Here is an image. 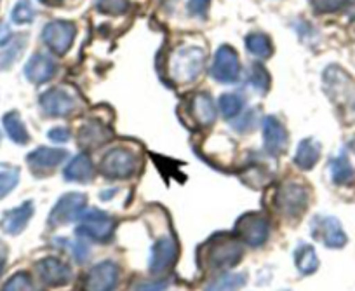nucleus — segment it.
I'll use <instances>...</instances> for the list:
<instances>
[{"label":"nucleus","mask_w":355,"mask_h":291,"mask_svg":"<svg viewBox=\"0 0 355 291\" xmlns=\"http://www.w3.org/2000/svg\"><path fill=\"white\" fill-rule=\"evenodd\" d=\"M84 241L85 239L80 238L73 246H71V253H73L75 260H77L78 263H84L85 260L89 258V246L85 244Z\"/></svg>","instance_id":"obj_40"},{"label":"nucleus","mask_w":355,"mask_h":291,"mask_svg":"<svg viewBox=\"0 0 355 291\" xmlns=\"http://www.w3.org/2000/svg\"><path fill=\"white\" fill-rule=\"evenodd\" d=\"M263 147L272 157L284 156L289 147V133L286 126L274 115H266L261 122Z\"/></svg>","instance_id":"obj_12"},{"label":"nucleus","mask_w":355,"mask_h":291,"mask_svg":"<svg viewBox=\"0 0 355 291\" xmlns=\"http://www.w3.org/2000/svg\"><path fill=\"white\" fill-rule=\"evenodd\" d=\"M112 138H114L112 129L98 121L85 122L80 128V131H78V145L87 150L98 149V147L105 145Z\"/></svg>","instance_id":"obj_20"},{"label":"nucleus","mask_w":355,"mask_h":291,"mask_svg":"<svg viewBox=\"0 0 355 291\" xmlns=\"http://www.w3.org/2000/svg\"><path fill=\"white\" fill-rule=\"evenodd\" d=\"M167 281H141L135 286V291H166Z\"/></svg>","instance_id":"obj_38"},{"label":"nucleus","mask_w":355,"mask_h":291,"mask_svg":"<svg viewBox=\"0 0 355 291\" xmlns=\"http://www.w3.org/2000/svg\"><path fill=\"white\" fill-rule=\"evenodd\" d=\"M115 228H117L115 218L108 215L107 211L94 208V210L84 211V215L78 218L77 235L103 244V242L112 241Z\"/></svg>","instance_id":"obj_4"},{"label":"nucleus","mask_w":355,"mask_h":291,"mask_svg":"<svg viewBox=\"0 0 355 291\" xmlns=\"http://www.w3.org/2000/svg\"><path fill=\"white\" fill-rule=\"evenodd\" d=\"M9 44H11V46H9L8 53H4L0 56V68H9L15 63L16 58L19 56V53H21L23 47H25V39H23V37H18V39L12 40V42L9 40Z\"/></svg>","instance_id":"obj_35"},{"label":"nucleus","mask_w":355,"mask_h":291,"mask_svg":"<svg viewBox=\"0 0 355 291\" xmlns=\"http://www.w3.org/2000/svg\"><path fill=\"white\" fill-rule=\"evenodd\" d=\"M0 142H2V135H0Z\"/></svg>","instance_id":"obj_43"},{"label":"nucleus","mask_w":355,"mask_h":291,"mask_svg":"<svg viewBox=\"0 0 355 291\" xmlns=\"http://www.w3.org/2000/svg\"><path fill=\"white\" fill-rule=\"evenodd\" d=\"M178 255H180V248L173 235H166L153 242L152 249H150V260H148V270L152 276H162V274L169 272L176 263Z\"/></svg>","instance_id":"obj_11"},{"label":"nucleus","mask_w":355,"mask_h":291,"mask_svg":"<svg viewBox=\"0 0 355 291\" xmlns=\"http://www.w3.org/2000/svg\"><path fill=\"white\" fill-rule=\"evenodd\" d=\"M71 133L68 128H63V126H58V128H53L49 133H47V138L54 143H67L70 140Z\"/></svg>","instance_id":"obj_39"},{"label":"nucleus","mask_w":355,"mask_h":291,"mask_svg":"<svg viewBox=\"0 0 355 291\" xmlns=\"http://www.w3.org/2000/svg\"><path fill=\"white\" fill-rule=\"evenodd\" d=\"M295 263L298 272L303 274V276H310V274L315 272L319 269V258H317L313 246L306 244V242L300 244L295 249Z\"/></svg>","instance_id":"obj_24"},{"label":"nucleus","mask_w":355,"mask_h":291,"mask_svg":"<svg viewBox=\"0 0 355 291\" xmlns=\"http://www.w3.org/2000/svg\"><path fill=\"white\" fill-rule=\"evenodd\" d=\"M25 77L32 84H46L56 75L58 63L53 56L44 53H35L25 65Z\"/></svg>","instance_id":"obj_17"},{"label":"nucleus","mask_w":355,"mask_h":291,"mask_svg":"<svg viewBox=\"0 0 355 291\" xmlns=\"http://www.w3.org/2000/svg\"><path fill=\"white\" fill-rule=\"evenodd\" d=\"M211 0H189L187 11L196 18H206L207 11H209Z\"/></svg>","instance_id":"obj_37"},{"label":"nucleus","mask_w":355,"mask_h":291,"mask_svg":"<svg viewBox=\"0 0 355 291\" xmlns=\"http://www.w3.org/2000/svg\"><path fill=\"white\" fill-rule=\"evenodd\" d=\"M68 157L67 150L51 149V147H39L26 156V164L37 176L51 174L64 159Z\"/></svg>","instance_id":"obj_16"},{"label":"nucleus","mask_w":355,"mask_h":291,"mask_svg":"<svg viewBox=\"0 0 355 291\" xmlns=\"http://www.w3.org/2000/svg\"><path fill=\"white\" fill-rule=\"evenodd\" d=\"M6 262H8V246L4 242H0V274L4 272Z\"/></svg>","instance_id":"obj_41"},{"label":"nucleus","mask_w":355,"mask_h":291,"mask_svg":"<svg viewBox=\"0 0 355 291\" xmlns=\"http://www.w3.org/2000/svg\"><path fill=\"white\" fill-rule=\"evenodd\" d=\"M244 256V242L235 234H216L199 249V265L211 270L235 267Z\"/></svg>","instance_id":"obj_1"},{"label":"nucleus","mask_w":355,"mask_h":291,"mask_svg":"<svg viewBox=\"0 0 355 291\" xmlns=\"http://www.w3.org/2000/svg\"><path fill=\"white\" fill-rule=\"evenodd\" d=\"M75 37H77V26L67 19L49 22L42 30L44 44L58 56H63L70 51V47L75 42Z\"/></svg>","instance_id":"obj_9"},{"label":"nucleus","mask_w":355,"mask_h":291,"mask_svg":"<svg viewBox=\"0 0 355 291\" xmlns=\"http://www.w3.org/2000/svg\"><path fill=\"white\" fill-rule=\"evenodd\" d=\"M312 235L324 246L340 249L347 244V234L341 227L340 220L327 215H319L312 220Z\"/></svg>","instance_id":"obj_14"},{"label":"nucleus","mask_w":355,"mask_h":291,"mask_svg":"<svg viewBox=\"0 0 355 291\" xmlns=\"http://www.w3.org/2000/svg\"><path fill=\"white\" fill-rule=\"evenodd\" d=\"M96 9L108 16H121L128 11L129 0H94Z\"/></svg>","instance_id":"obj_33"},{"label":"nucleus","mask_w":355,"mask_h":291,"mask_svg":"<svg viewBox=\"0 0 355 291\" xmlns=\"http://www.w3.org/2000/svg\"><path fill=\"white\" fill-rule=\"evenodd\" d=\"M35 19V9H33L30 0H18L16 6L12 8L11 22L15 25H28Z\"/></svg>","instance_id":"obj_31"},{"label":"nucleus","mask_w":355,"mask_h":291,"mask_svg":"<svg viewBox=\"0 0 355 291\" xmlns=\"http://www.w3.org/2000/svg\"><path fill=\"white\" fill-rule=\"evenodd\" d=\"M329 173L331 180L336 185H348L350 181H354L355 178V169L350 164L348 157L345 153H340L338 157H334L329 163Z\"/></svg>","instance_id":"obj_26"},{"label":"nucleus","mask_w":355,"mask_h":291,"mask_svg":"<svg viewBox=\"0 0 355 291\" xmlns=\"http://www.w3.org/2000/svg\"><path fill=\"white\" fill-rule=\"evenodd\" d=\"M234 234L244 244L259 248L270 238V222L261 213H245L235 224Z\"/></svg>","instance_id":"obj_6"},{"label":"nucleus","mask_w":355,"mask_h":291,"mask_svg":"<svg viewBox=\"0 0 355 291\" xmlns=\"http://www.w3.org/2000/svg\"><path fill=\"white\" fill-rule=\"evenodd\" d=\"M320 159V143L313 138H305L300 142L295 156V164L303 171H310Z\"/></svg>","instance_id":"obj_22"},{"label":"nucleus","mask_w":355,"mask_h":291,"mask_svg":"<svg viewBox=\"0 0 355 291\" xmlns=\"http://www.w3.org/2000/svg\"><path fill=\"white\" fill-rule=\"evenodd\" d=\"M189 114L192 117L193 124H197L199 128H209L218 117L216 105H214L213 98L207 92H199V94L190 98Z\"/></svg>","instance_id":"obj_18"},{"label":"nucleus","mask_w":355,"mask_h":291,"mask_svg":"<svg viewBox=\"0 0 355 291\" xmlns=\"http://www.w3.org/2000/svg\"><path fill=\"white\" fill-rule=\"evenodd\" d=\"M100 169L110 180H128L138 171V156L128 147H114L101 159Z\"/></svg>","instance_id":"obj_5"},{"label":"nucleus","mask_w":355,"mask_h":291,"mask_svg":"<svg viewBox=\"0 0 355 291\" xmlns=\"http://www.w3.org/2000/svg\"><path fill=\"white\" fill-rule=\"evenodd\" d=\"M218 108H220L221 117L232 121L244 110V98L237 92H225L218 100Z\"/></svg>","instance_id":"obj_27"},{"label":"nucleus","mask_w":355,"mask_h":291,"mask_svg":"<svg viewBox=\"0 0 355 291\" xmlns=\"http://www.w3.org/2000/svg\"><path fill=\"white\" fill-rule=\"evenodd\" d=\"M245 283H248L245 274H223V276L218 277V279L211 281L204 291H239Z\"/></svg>","instance_id":"obj_28"},{"label":"nucleus","mask_w":355,"mask_h":291,"mask_svg":"<svg viewBox=\"0 0 355 291\" xmlns=\"http://www.w3.org/2000/svg\"><path fill=\"white\" fill-rule=\"evenodd\" d=\"M40 2H42V4H49V0H40Z\"/></svg>","instance_id":"obj_42"},{"label":"nucleus","mask_w":355,"mask_h":291,"mask_svg":"<svg viewBox=\"0 0 355 291\" xmlns=\"http://www.w3.org/2000/svg\"><path fill=\"white\" fill-rule=\"evenodd\" d=\"M33 211H35V208H33L32 201H25L18 208L6 211L2 215V218H0V228L9 235L21 234L26 228V225H28V222L32 220Z\"/></svg>","instance_id":"obj_19"},{"label":"nucleus","mask_w":355,"mask_h":291,"mask_svg":"<svg viewBox=\"0 0 355 291\" xmlns=\"http://www.w3.org/2000/svg\"><path fill=\"white\" fill-rule=\"evenodd\" d=\"M206 51L199 46H185L174 51L169 58V75L178 84H190L202 75Z\"/></svg>","instance_id":"obj_2"},{"label":"nucleus","mask_w":355,"mask_h":291,"mask_svg":"<svg viewBox=\"0 0 355 291\" xmlns=\"http://www.w3.org/2000/svg\"><path fill=\"white\" fill-rule=\"evenodd\" d=\"M2 122H4L6 133H8V136L12 142L18 143V145H26V143L30 142V133L18 112H8V114L2 117Z\"/></svg>","instance_id":"obj_23"},{"label":"nucleus","mask_w":355,"mask_h":291,"mask_svg":"<svg viewBox=\"0 0 355 291\" xmlns=\"http://www.w3.org/2000/svg\"><path fill=\"white\" fill-rule=\"evenodd\" d=\"M121 269L115 262L105 260L89 270L84 279V291H114L119 284Z\"/></svg>","instance_id":"obj_13"},{"label":"nucleus","mask_w":355,"mask_h":291,"mask_svg":"<svg viewBox=\"0 0 355 291\" xmlns=\"http://www.w3.org/2000/svg\"><path fill=\"white\" fill-rule=\"evenodd\" d=\"M39 105L47 117H68L78 107L77 96L67 88H51L39 98Z\"/></svg>","instance_id":"obj_7"},{"label":"nucleus","mask_w":355,"mask_h":291,"mask_svg":"<svg viewBox=\"0 0 355 291\" xmlns=\"http://www.w3.org/2000/svg\"><path fill=\"white\" fill-rule=\"evenodd\" d=\"M19 167L12 164H0V199H4L18 187Z\"/></svg>","instance_id":"obj_29"},{"label":"nucleus","mask_w":355,"mask_h":291,"mask_svg":"<svg viewBox=\"0 0 355 291\" xmlns=\"http://www.w3.org/2000/svg\"><path fill=\"white\" fill-rule=\"evenodd\" d=\"M310 203V190L302 181H286L277 188L275 208L288 220H296L306 211Z\"/></svg>","instance_id":"obj_3"},{"label":"nucleus","mask_w":355,"mask_h":291,"mask_svg":"<svg viewBox=\"0 0 355 291\" xmlns=\"http://www.w3.org/2000/svg\"><path fill=\"white\" fill-rule=\"evenodd\" d=\"M85 206H87V196L78 194V192H70L60 197L54 208L49 213V227H63V225L77 222L84 215Z\"/></svg>","instance_id":"obj_8"},{"label":"nucleus","mask_w":355,"mask_h":291,"mask_svg":"<svg viewBox=\"0 0 355 291\" xmlns=\"http://www.w3.org/2000/svg\"><path fill=\"white\" fill-rule=\"evenodd\" d=\"M2 291H39L32 277L26 272H18L4 284Z\"/></svg>","instance_id":"obj_32"},{"label":"nucleus","mask_w":355,"mask_h":291,"mask_svg":"<svg viewBox=\"0 0 355 291\" xmlns=\"http://www.w3.org/2000/svg\"><path fill=\"white\" fill-rule=\"evenodd\" d=\"M245 49L256 58L261 60H268L274 54V44H272L270 37L261 32H252L245 37Z\"/></svg>","instance_id":"obj_25"},{"label":"nucleus","mask_w":355,"mask_h":291,"mask_svg":"<svg viewBox=\"0 0 355 291\" xmlns=\"http://www.w3.org/2000/svg\"><path fill=\"white\" fill-rule=\"evenodd\" d=\"M94 164L87 153L75 156L67 167L63 169V176L67 181H78V183H91L94 180Z\"/></svg>","instance_id":"obj_21"},{"label":"nucleus","mask_w":355,"mask_h":291,"mask_svg":"<svg viewBox=\"0 0 355 291\" xmlns=\"http://www.w3.org/2000/svg\"><path fill=\"white\" fill-rule=\"evenodd\" d=\"M211 75L216 82L221 84H234L241 75V61H239L237 51L228 44H223L216 49L213 58Z\"/></svg>","instance_id":"obj_10"},{"label":"nucleus","mask_w":355,"mask_h":291,"mask_svg":"<svg viewBox=\"0 0 355 291\" xmlns=\"http://www.w3.org/2000/svg\"><path fill=\"white\" fill-rule=\"evenodd\" d=\"M350 0H312L317 13H336L343 9Z\"/></svg>","instance_id":"obj_36"},{"label":"nucleus","mask_w":355,"mask_h":291,"mask_svg":"<svg viewBox=\"0 0 355 291\" xmlns=\"http://www.w3.org/2000/svg\"><path fill=\"white\" fill-rule=\"evenodd\" d=\"M37 274H39V279L49 288L64 286L73 277V272L68 267V263L58 256H46L40 262H37Z\"/></svg>","instance_id":"obj_15"},{"label":"nucleus","mask_w":355,"mask_h":291,"mask_svg":"<svg viewBox=\"0 0 355 291\" xmlns=\"http://www.w3.org/2000/svg\"><path fill=\"white\" fill-rule=\"evenodd\" d=\"M256 122H258V115H256V110H248L244 114H239L237 117L232 119V126H234L235 131L239 133H249L254 129Z\"/></svg>","instance_id":"obj_34"},{"label":"nucleus","mask_w":355,"mask_h":291,"mask_svg":"<svg viewBox=\"0 0 355 291\" xmlns=\"http://www.w3.org/2000/svg\"><path fill=\"white\" fill-rule=\"evenodd\" d=\"M249 82H251L252 88L256 89L261 94H266L270 91L272 78L270 74L266 72V68L261 63H252L251 65V74H249Z\"/></svg>","instance_id":"obj_30"}]
</instances>
